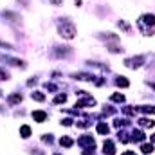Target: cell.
I'll return each mask as SVG.
<instances>
[{
  "label": "cell",
  "mask_w": 155,
  "mask_h": 155,
  "mask_svg": "<svg viewBox=\"0 0 155 155\" xmlns=\"http://www.w3.org/2000/svg\"><path fill=\"white\" fill-rule=\"evenodd\" d=\"M31 97H33L35 101H40V103L45 101V94H43V92H38V90H35V92L31 94Z\"/></svg>",
  "instance_id": "obj_17"
},
{
  "label": "cell",
  "mask_w": 155,
  "mask_h": 155,
  "mask_svg": "<svg viewBox=\"0 0 155 155\" xmlns=\"http://www.w3.org/2000/svg\"><path fill=\"white\" fill-rule=\"evenodd\" d=\"M141 152H143L144 155H150L152 152H153V144H152V143H150V144H148V143H144V144L141 146Z\"/></svg>",
  "instance_id": "obj_16"
},
{
  "label": "cell",
  "mask_w": 155,
  "mask_h": 155,
  "mask_svg": "<svg viewBox=\"0 0 155 155\" xmlns=\"http://www.w3.org/2000/svg\"><path fill=\"white\" fill-rule=\"evenodd\" d=\"M117 25H119V27H121L123 31H126V33H130V25H128V24H126L124 20H119V22H117Z\"/></svg>",
  "instance_id": "obj_22"
},
{
  "label": "cell",
  "mask_w": 155,
  "mask_h": 155,
  "mask_svg": "<svg viewBox=\"0 0 155 155\" xmlns=\"http://www.w3.org/2000/svg\"><path fill=\"white\" fill-rule=\"evenodd\" d=\"M90 124H92V121H88V119H83V121H78L76 123V126H79V128H87Z\"/></svg>",
  "instance_id": "obj_20"
},
{
  "label": "cell",
  "mask_w": 155,
  "mask_h": 155,
  "mask_svg": "<svg viewBox=\"0 0 155 155\" xmlns=\"http://www.w3.org/2000/svg\"><path fill=\"white\" fill-rule=\"evenodd\" d=\"M150 139H152V144H155V134H152V137H150Z\"/></svg>",
  "instance_id": "obj_28"
},
{
  "label": "cell",
  "mask_w": 155,
  "mask_h": 155,
  "mask_svg": "<svg viewBox=\"0 0 155 155\" xmlns=\"http://www.w3.org/2000/svg\"><path fill=\"white\" fill-rule=\"evenodd\" d=\"M43 141H45V143H52V137H51V135H43Z\"/></svg>",
  "instance_id": "obj_27"
},
{
  "label": "cell",
  "mask_w": 155,
  "mask_h": 155,
  "mask_svg": "<svg viewBox=\"0 0 155 155\" xmlns=\"http://www.w3.org/2000/svg\"><path fill=\"white\" fill-rule=\"evenodd\" d=\"M78 144H79V146H85V150H94V146H96L92 135H81V137L78 139Z\"/></svg>",
  "instance_id": "obj_3"
},
{
  "label": "cell",
  "mask_w": 155,
  "mask_h": 155,
  "mask_svg": "<svg viewBox=\"0 0 155 155\" xmlns=\"http://www.w3.org/2000/svg\"><path fill=\"white\" fill-rule=\"evenodd\" d=\"M103 152H105V155H116V146L110 139H107L103 143Z\"/></svg>",
  "instance_id": "obj_6"
},
{
  "label": "cell",
  "mask_w": 155,
  "mask_h": 155,
  "mask_svg": "<svg viewBox=\"0 0 155 155\" xmlns=\"http://www.w3.org/2000/svg\"><path fill=\"white\" fill-rule=\"evenodd\" d=\"M96 132H97L99 135H108L110 128H108V124H107V123H97V126H96Z\"/></svg>",
  "instance_id": "obj_8"
},
{
  "label": "cell",
  "mask_w": 155,
  "mask_h": 155,
  "mask_svg": "<svg viewBox=\"0 0 155 155\" xmlns=\"http://www.w3.org/2000/svg\"><path fill=\"white\" fill-rule=\"evenodd\" d=\"M60 144H61L63 148H71V146L74 144V141H72L71 137H67V135H63V137L60 139Z\"/></svg>",
  "instance_id": "obj_12"
},
{
  "label": "cell",
  "mask_w": 155,
  "mask_h": 155,
  "mask_svg": "<svg viewBox=\"0 0 155 155\" xmlns=\"http://www.w3.org/2000/svg\"><path fill=\"white\" fill-rule=\"evenodd\" d=\"M144 132H141V130H134L132 132V141H135V143H141V141H144Z\"/></svg>",
  "instance_id": "obj_10"
},
{
  "label": "cell",
  "mask_w": 155,
  "mask_h": 155,
  "mask_svg": "<svg viewBox=\"0 0 155 155\" xmlns=\"http://www.w3.org/2000/svg\"><path fill=\"white\" fill-rule=\"evenodd\" d=\"M49 2H51L52 5H61V4H63V0H49Z\"/></svg>",
  "instance_id": "obj_26"
},
{
  "label": "cell",
  "mask_w": 155,
  "mask_h": 155,
  "mask_svg": "<svg viewBox=\"0 0 155 155\" xmlns=\"http://www.w3.org/2000/svg\"><path fill=\"white\" fill-rule=\"evenodd\" d=\"M0 97H2V90H0Z\"/></svg>",
  "instance_id": "obj_32"
},
{
  "label": "cell",
  "mask_w": 155,
  "mask_h": 155,
  "mask_svg": "<svg viewBox=\"0 0 155 155\" xmlns=\"http://www.w3.org/2000/svg\"><path fill=\"white\" fill-rule=\"evenodd\" d=\"M144 61V56H135V58H126L124 60V65L128 69H139Z\"/></svg>",
  "instance_id": "obj_4"
},
{
  "label": "cell",
  "mask_w": 155,
  "mask_h": 155,
  "mask_svg": "<svg viewBox=\"0 0 155 155\" xmlns=\"http://www.w3.org/2000/svg\"><path fill=\"white\" fill-rule=\"evenodd\" d=\"M144 25H152V27H155V15H143L141 18H139V27L143 29Z\"/></svg>",
  "instance_id": "obj_5"
},
{
  "label": "cell",
  "mask_w": 155,
  "mask_h": 155,
  "mask_svg": "<svg viewBox=\"0 0 155 155\" xmlns=\"http://www.w3.org/2000/svg\"><path fill=\"white\" fill-rule=\"evenodd\" d=\"M123 155H135V153H134V152H124Z\"/></svg>",
  "instance_id": "obj_29"
},
{
  "label": "cell",
  "mask_w": 155,
  "mask_h": 155,
  "mask_svg": "<svg viewBox=\"0 0 155 155\" xmlns=\"http://www.w3.org/2000/svg\"><path fill=\"white\" fill-rule=\"evenodd\" d=\"M110 101L123 103V101H124V96H123V94H119V92H116V94H112V96H110Z\"/></svg>",
  "instance_id": "obj_19"
},
{
  "label": "cell",
  "mask_w": 155,
  "mask_h": 155,
  "mask_svg": "<svg viewBox=\"0 0 155 155\" xmlns=\"http://www.w3.org/2000/svg\"><path fill=\"white\" fill-rule=\"evenodd\" d=\"M150 87H152V88L155 90V83H150Z\"/></svg>",
  "instance_id": "obj_31"
},
{
  "label": "cell",
  "mask_w": 155,
  "mask_h": 155,
  "mask_svg": "<svg viewBox=\"0 0 155 155\" xmlns=\"http://www.w3.org/2000/svg\"><path fill=\"white\" fill-rule=\"evenodd\" d=\"M76 94H78V96H81V97H85V99L78 101L76 107H81V108H88V107H94V105H96V99H94L92 96H88L85 90H78Z\"/></svg>",
  "instance_id": "obj_2"
},
{
  "label": "cell",
  "mask_w": 155,
  "mask_h": 155,
  "mask_svg": "<svg viewBox=\"0 0 155 155\" xmlns=\"http://www.w3.org/2000/svg\"><path fill=\"white\" fill-rule=\"evenodd\" d=\"M76 2V5H81V0H74Z\"/></svg>",
  "instance_id": "obj_30"
},
{
  "label": "cell",
  "mask_w": 155,
  "mask_h": 155,
  "mask_svg": "<svg viewBox=\"0 0 155 155\" xmlns=\"http://www.w3.org/2000/svg\"><path fill=\"white\" fill-rule=\"evenodd\" d=\"M72 121H74V119L67 117V119H63V121H61V126H71V124H72Z\"/></svg>",
  "instance_id": "obj_24"
},
{
  "label": "cell",
  "mask_w": 155,
  "mask_h": 155,
  "mask_svg": "<svg viewBox=\"0 0 155 155\" xmlns=\"http://www.w3.org/2000/svg\"><path fill=\"white\" fill-rule=\"evenodd\" d=\"M67 101V94H58L56 97H54V105H61V103H65Z\"/></svg>",
  "instance_id": "obj_18"
},
{
  "label": "cell",
  "mask_w": 155,
  "mask_h": 155,
  "mask_svg": "<svg viewBox=\"0 0 155 155\" xmlns=\"http://www.w3.org/2000/svg\"><path fill=\"white\" fill-rule=\"evenodd\" d=\"M141 110H143L144 114H155V107H150V105H144V107H141Z\"/></svg>",
  "instance_id": "obj_21"
},
{
  "label": "cell",
  "mask_w": 155,
  "mask_h": 155,
  "mask_svg": "<svg viewBox=\"0 0 155 155\" xmlns=\"http://www.w3.org/2000/svg\"><path fill=\"white\" fill-rule=\"evenodd\" d=\"M20 135H22L24 139H27V137L31 135V126H27V124H24V126H20Z\"/></svg>",
  "instance_id": "obj_15"
},
{
  "label": "cell",
  "mask_w": 155,
  "mask_h": 155,
  "mask_svg": "<svg viewBox=\"0 0 155 155\" xmlns=\"http://www.w3.org/2000/svg\"><path fill=\"white\" fill-rule=\"evenodd\" d=\"M58 31H60V36L65 40H72L76 36V25L69 18H61L58 22Z\"/></svg>",
  "instance_id": "obj_1"
},
{
  "label": "cell",
  "mask_w": 155,
  "mask_h": 155,
  "mask_svg": "<svg viewBox=\"0 0 155 155\" xmlns=\"http://www.w3.org/2000/svg\"><path fill=\"white\" fill-rule=\"evenodd\" d=\"M139 124L141 126H144V128H153V121L152 119H148V117H143V119H139Z\"/></svg>",
  "instance_id": "obj_13"
},
{
  "label": "cell",
  "mask_w": 155,
  "mask_h": 155,
  "mask_svg": "<svg viewBox=\"0 0 155 155\" xmlns=\"http://www.w3.org/2000/svg\"><path fill=\"white\" fill-rule=\"evenodd\" d=\"M45 88H47V90H52V92H54V90H56V85H52V83H45Z\"/></svg>",
  "instance_id": "obj_25"
},
{
  "label": "cell",
  "mask_w": 155,
  "mask_h": 155,
  "mask_svg": "<svg viewBox=\"0 0 155 155\" xmlns=\"http://www.w3.org/2000/svg\"><path fill=\"white\" fill-rule=\"evenodd\" d=\"M33 119H35L36 123H43V121L47 119V112H43V110H35V112H33Z\"/></svg>",
  "instance_id": "obj_9"
},
{
  "label": "cell",
  "mask_w": 155,
  "mask_h": 155,
  "mask_svg": "<svg viewBox=\"0 0 155 155\" xmlns=\"http://www.w3.org/2000/svg\"><path fill=\"white\" fill-rule=\"evenodd\" d=\"M7 103H9L11 107H15V105L22 103V94H20V92H15V94H11V96L7 97Z\"/></svg>",
  "instance_id": "obj_7"
},
{
  "label": "cell",
  "mask_w": 155,
  "mask_h": 155,
  "mask_svg": "<svg viewBox=\"0 0 155 155\" xmlns=\"http://www.w3.org/2000/svg\"><path fill=\"white\" fill-rule=\"evenodd\" d=\"M116 85H117V87H123V88H126V87L130 85V81H128V79H126L124 76H117Z\"/></svg>",
  "instance_id": "obj_14"
},
{
  "label": "cell",
  "mask_w": 155,
  "mask_h": 155,
  "mask_svg": "<svg viewBox=\"0 0 155 155\" xmlns=\"http://www.w3.org/2000/svg\"><path fill=\"white\" fill-rule=\"evenodd\" d=\"M74 79H79V81H94V76L92 74H85V72H79V74H74Z\"/></svg>",
  "instance_id": "obj_11"
},
{
  "label": "cell",
  "mask_w": 155,
  "mask_h": 155,
  "mask_svg": "<svg viewBox=\"0 0 155 155\" xmlns=\"http://www.w3.org/2000/svg\"><path fill=\"white\" fill-rule=\"evenodd\" d=\"M7 79H9V72L4 71V69H0V81H7Z\"/></svg>",
  "instance_id": "obj_23"
}]
</instances>
